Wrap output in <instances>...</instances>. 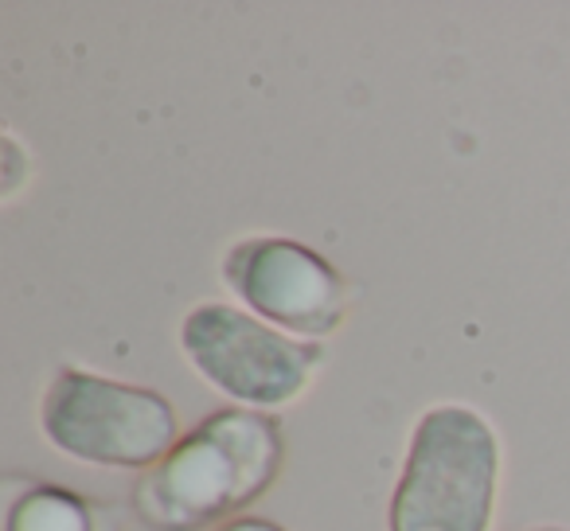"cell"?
Segmentation results:
<instances>
[{
	"label": "cell",
	"instance_id": "cell-1",
	"mask_svg": "<svg viewBox=\"0 0 570 531\" xmlns=\"http://www.w3.org/2000/svg\"><path fill=\"white\" fill-rule=\"evenodd\" d=\"M285 437L269 414L223 406L199 419L134 484V512L153 531H204L238 520L277 481ZM223 528V523H219Z\"/></svg>",
	"mask_w": 570,
	"mask_h": 531
},
{
	"label": "cell",
	"instance_id": "cell-9",
	"mask_svg": "<svg viewBox=\"0 0 570 531\" xmlns=\"http://www.w3.org/2000/svg\"><path fill=\"white\" fill-rule=\"evenodd\" d=\"M528 531H570V528H551V523H543V528H528Z\"/></svg>",
	"mask_w": 570,
	"mask_h": 531
},
{
	"label": "cell",
	"instance_id": "cell-8",
	"mask_svg": "<svg viewBox=\"0 0 570 531\" xmlns=\"http://www.w3.org/2000/svg\"><path fill=\"white\" fill-rule=\"evenodd\" d=\"M215 531H285V528L274 520H266V515H238V520L223 523V528H215Z\"/></svg>",
	"mask_w": 570,
	"mask_h": 531
},
{
	"label": "cell",
	"instance_id": "cell-7",
	"mask_svg": "<svg viewBox=\"0 0 570 531\" xmlns=\"http://www.w3.org/2000/svg\"><path fill=\"white\" fill-rule=\"evenodd\" d=\"M4 199L12 196V191L20 188V180H24V165H20V145L12 141V137H4Z\"/></svg>",
	"mask_w": 570,
	"mask_h": 531
},
{
	"label": "cell",
	"instance_id": "cell-5",
	"mask_svg": "<svg viewBox=\"0 0 570 531\" xmlns=\"http://www.w3.org/2000/svg\"><path fill=\"white\" fill-rule=\"evenodd\" d=\"M223 282L254 317L297 341H325L348 317V282L297 238H238L223 254Z\"/></svg>",
	"mask_w": 570,
	"mask_h": 531
},
{
	"label": "cell",
	"instance_id": "cell-3",
	"mask_svg": "<svg viewBox=\"0 0 570 531\" xmlns=\"http://www.w3.org/2000/svg\"><path fill=\"white\" fill-rule=\"evenodd\" d=\"M40 430L59 453L102 469H153L176 442V411L160 391L59 367L40 403Z\"/></svg>",
	"mask_w": 570,
	"mask_h": 531
},
{
	"label": "cell",
	"instance_id": "cell-2",
	"mask_svg": "<svg viewBox=\"0 0 570 531\" xmlns=\"http://www.w3.org/2000/svg\"><path fill=\"white\" fill-rule=\"evenodd\" d=\"M500 445L473 406L438 403L419 419L391 496V531H489Z\"/></svg>",
	"mask_w": 570,
	"mask_h": 531
},
{
	"label": "cell",
	"instance_id": "cell-4",
	"mask_svg": "<svg viewBox=\"0 0 570 531\" xmlns=\"http://www.w3.org/2000/svg\"><path fill=\"white\" fill-rule=\"evenodd\" d=\"M180 348L215 391L250 411L294 403L325 360L317 344L297 341L227 302L196 305L180 325Z\"/></svg>",
	"mask_w": 570,
	"mask_h": 531
},
{
	"label": "cell",
	"instance_id": "cell-6",
	"mask_svg": "<svg viewBox=\"0 0 570 531\" xmlns=\"http://www.w3.org/2000/svg\"><path fill=\"white\" fill-rule=\"evenodd\" d=\"M98 515L102 508L63 484H28L12 492L4 531H114Z\"/></svg>",
	"mask_w": 570,
	"mask_h": 531
}]
</instances>
